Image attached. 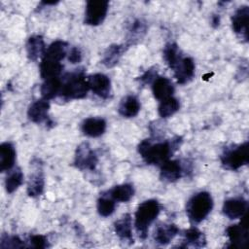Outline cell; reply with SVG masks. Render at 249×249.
<instances>
[{
    "label": "cell",
    "instance_id": "obj_15",
    "mask_svg": "<svg viewBox=\"0 0 249 249\" xmlns=\"http://www.w3.org/2000/svg\"><path fill=\"white\" fill-rule=\"evenodd\" d=\"M152 91L155 98L161 101L165 98L173 96L174 86L168 78L158 76L152 83Z\"/></svg>",
    "mask_w": 249,
    "mask_h": 249
},
{
    "label": "cell",
    "instance_id": "obj_9",
    "mask_svg": "<svg viewBox=\"0 0 249 249\" xmlns=\"http://www.w3.org/2000/svg\"><path fill=\"white\" fill-rule=\"evenodd\" d=\"M89 89L97 96L106 99L111 94V81L102 73H95L88 77Z\"/></svg>",
    "mask_w": 249,
    "mask_h": 249
},
{
    "label": "cell",
    "instance_id": "obj_37",
    "mask_svg": "<svg viewBox=\"0 0 249 249\" xmlns=\"http://www.w3.org/2000/svg\"><path fill=\"white\" fill-rule=\"evenodd\" d=\"M157 77V71H155L154 69H149L140 77V82L144 85L152 84Z\"/></svg>",
    "mask_w": 249,
    "mask_h": 249
},
{
    "label": "cell",
    "instance_id": "obj_16",
    "mask_svg": "<svg viewBox=\"0 0 249 249\" xmlns=\"http://www.w3.org/2000/svg\"><path fill=\"white\" fill-rule=\"evenodd\" d=\"M106 125V121L103 118L89 117L83 121L81 129L83 133L89 137H98L105 132Z\"/></svg>",
    "mask_w": 249,
    "mask_h": 249
},
{
    "label": "cell",
    "instance_id": "obj_35",
    "mask_svg": "<svg viewBox=\"0 0 249 249\" xmlns=\"http://www.w3.org/2000/svg\"><path fill=\"white\" fill-rule=\"evenodd\" d=\"M29 246L33 248H46L48 247V239L42 234H33L29 237Z\"/></svg>",
    "mask_w": 249,
    "mask_h": 249
},
{
    "label": "cell",
    "instance_id": "obj_21",
    "mask_svg": "<svg viewBox=\"0 0 249 249\" xmlns=\"http://www.w3.org/2000/svg\"><path fill=\"white\" fill-rule=\"evenodd\" d=\"M141 105L138 98L134 95H126L124 96L119 105L118 111L121 116L124 118H133L140 111Z\"/></svg>",
    "mask_w": 249,
    "mask_h": 249
},
{
    "label": "cell",
    "instance_id": "obj_12",
    "mask_svg": "<svg viewBox=\"0 0 249 249\" xmlns=\"http://www.w3.org/2000/svg\"><path fill=\"white\" fill-rule=\"evenodd\" d=\"M247 209L248 201L241 196L229 198L223 204L224 215L231 220L241 218L247 212Z\"/></svg>",
    "mask_w": 249,
    "mask_h": 249
},
{
    "label": "cell",
    "instance_id": "obj_2",
    "mask_svg": "<svg viewBox=\"0 0 249 249\" xmlns=\"http://www.w3.org/2000/svg\"><path fill=\"white\" fill-rule=\"evenodd\" d=\"M160 211V206L156 199H148L138 205L134 216V226L141 239L147 237L149 228L159 216Z\"/></svg>",
    "mask_w": 249,
    "mask_h": 249
},
{
    "label": "cell",
    "instance_id": "obj_18",
    "mask_svg": "<svg viewBox=\"0 0 249 249\" xmlns=\"http://www.w3.org/2000/svg\"><path fill=\"white\" fill-rule=\"evenodd\" d=\"M46 49L44 39L41 35L30 36L26 42L27 57L32 61H36L39 57H43Z\"/></svg>",
    "mask_w": 249,
    "mask_h": 249
},
{
    "label": "cell",
    "instance_id": "obj_31",
    "mask_svg": "<svg viewBox=\"0 0 249 249\" xmlns=\"http://www.w3.org/2000/svg\"><path fill=\"white\" fill-rule=\"evenodd\" d=\"M23 183V173L21 170L17 167L15 169H11L5 180V188L7 193L12 194Z\"/></svg>",
    "mask_w": 249,
    "mask_h": 249
},
{
    "label": "cell",
    "instance_id": "obj_7",
    "mask_svg": "<svg viewBox=\"0 0 249 249\" xmlns=\"http://www.w3.org/2000/svg\"><path fill=\"white\" fill-rule=\"evenodd\" d=\"M98 162L95 152L89 143H82L77 147L74 164L80 170H94Z\"/></svg>",
    "mask_w": 249,
    "mask_h": 249
},
{
    "label": "cell",
    "instance_id": "obj_27",
    "mask_svg": "<svg viewBox=\"0 0 249 249\" xmlns=\"http://www.w3.org/2000/svg\"><path fill=\"white\" fill-rule=\"evenodd\" d=\"M147 32V25L141 19H135L128 28L126 39L127 45H134L140 42Z\"/></svg>",
    "mask_w": 249,
    "mask_h": 249
},
{
    "label": "cell",
    "instance_id": "obj_30",
    "mask_svg": "<svg viewBox=\"0 0 249 249\" xmlns=\"http://www.w3.org/2000/svg\"><path fill=\"white\" fill-rule=\"evenodd\" d=\"M185 246L191 245L195 247H203L206 244V239L199 230L196 228H190L184 231Z\"/></svg>",
    "mask_w": 249,
    "mask_h": 249
},
{
    "label": "cell",
    "instance_id": "obj_32",
    "mask_svg": "<svg viewBox=\"0 0 249 249\" xmlns=\"http://www.w3.org/2000/svg\"><path fill=\"white\" fill-rule=\"evenodd\" d=\"M183 57V54L175 43H168L165 45L163 49V58L168 64V66L172 69L176 63Z\"/></svg>",
    "mask_w": 249,
    "mask_h": 249
},
{
    "label": "cell",
    "instance_id": "obj_1",
    "mask_svg": "<svg viewBox=\"0 0 249 249\" xmlns=\"http://www.w3.org/2000/svg\"><path fill=\"white\" fill-rule=\"evenodd\" d=\"M181 139L179 137L161 142H152L150 139L141 141L138 145V153L147 164L161 165L179 148Z\"/></svg>",
    "mask_w": 249,
    "mask_h": 249
},
{
    "label": "cell",
    "instance_id": "obj_26",
    "mask_svg": "<svg viewBox=\"0 0 249 249\" xmlns=\"http://www.w3.org/2000/svg\"><path fill=\"white\" fill-rule=\"evenodd\" d=\"M61 87L62 81L58 77L45 80L40 89L42 97L46 100H50L56 97L57 95H60Z\"/></svg>",
    "mask_w": 249,
    "mask_h": 249
},
{
    "label": "cell",
    "instance_id": "obj_29",
    "mask_svg": "<svg viewBox=\"0 0 249 249\" xmlns=\"http://www.w3.org/2000/svg\"><path fill=\"white\" fill-rule=\"evenodd\" d=\"M179 108H180V103L178 99L175 98L174 96H170L168 98H165L160 101L158 112L161 118L165 119L174 115L179 110Z\"/></svg>",
    "mask_w": 249,
    "mask_h": 249
},
{
    "label": "cell",
    "instance_id": "obj_22",
    "mask_svg": "<svg viewBox=\"0 0 249 249\" xmlns=\"http://www.w3.org/2000/svg\"><path fill=\"white\" fill-rule=\"evenodd\" d=\"M69 52L68 44L61 40H56L53 42L47 49L43 55L45 58H49L54 61H61Z\"/></svg>",
    "mask_w": 249,
    "mask_h": 249
},
{
    "label": "cell",
    "instance_id": "obj_8",
    "mask_svg": "<svg viewBox=\"0 0 249 249\" xmlns=\"http://www.w3.org/2000/svg\"><path fill=\"white\" fill-rule=\"evenodd\" d=\"M240 224L231 225L227 228L226 233L230 240V247H242L248 240V216L245 213Z\"/></svg>",
    "mask_w": 249,
    "mask_h": 249
},
{
    "label": "cell",
    "instance_id": "obj_11",
    "mask_svg": "<svg viewBox=\"0 0 249 249\" xmlns=\"http://www.w3.org/2000/svg\"><path fill=\"white\" fill-rule=\"evenodd\" d=\"M248 19H249V7H239L231 17V27L234 33L241 36L246 42L248 41Z\"/></svg>",
    "mask_w": 249,
    "mask_h": 249
},
{
    "label": "cell",
    "instance_id": "obj_24",
    "mask_svg": "<svg viewBox=\"0 0 249 249\" xmlns=\"http://www.w3.org/2000/svg\"><path fill=\"white\" fill-rule=\"evenodd\" d=\"M107 194L118 202H127L134 196V188L131 184H121L113 187Z\"/></svg>",
    "mask_w": 249,
    "mask_h": 249
},
{
    "label": "cell",
    "instance_id": "obj_14",
    "mask_svg": "<svg viewBox=\"0 0 249 249\" xmlns=\"http://www.w3.org/2000/svg\"><path fill=\"white\" fill-rule=\"evenodd\" d=\"M49 109H50L49 100H46L44 98L38 99L29 106L27 110V117L31 122L35 124H41L43 122H46L49 119L48 117Z\"/></svg>",
    "mask_w": 249,
    "mask_h": 249
},
{
    "label": "cell",
    "instance_id": "obj_23",
    "mask_svg": "<svg viewBox=\"0 0 249 249\" xmlns=\"http://www.w3.org/2000/svg\"><path fill=\"white\" fill-rule=\"evenodd\" d=\"M63 69V65L59 61L42 57L40 63V75L44 80L56 78Z\"/></svg>",
    "mask_w": 249,
    "mask_h": 249
},
{
    "label": "cell",
    "instance_id": "obj_5",
    "mask_svg": "<svg viewBox=\"0 0 249 249\" xmlns=\"http://www.w3.org/2000/svg\"><path fill=\"white\" fill-rule=\"evenodd\" d=\"M249 161V143L244 142L240 145L226 148L221 155L222 164L231 170H237Z\"/></svg>",
    "mask_w": 249,
    "mask_h": 249
},
{
    "label": "cell",
    "instance_id": "obj_36",
    "mask_svg": "<svg viewBox=\"0 0 249 249\" xmlns=\"http://www.w3.org/2000/svg\"><path fill=\"white\" fill-rule=\"evenodd\" d=\"M68 60L71 63H79L82 60V53L81 50L77 47H73L68 52Z\"/></svg>",
    "mask_w": 249,
    "mask_h": 249
},
{
    "label": "cell",
    "instance_id": "obj_25",
    "mask_svg": "<svg viewBox=\"0 0 249 249\" xmlns=\"http://www.w3.org/2000/svg\"><path fill=\"white\" fill-rule=\"evenodd\" d=\"M124 51L125 48L124 45L114 44L109 46L103 53V57L101 60L102 64L108 68L114 67L120 61Z\"/></svg>",
    "mask_w": 249,
    "mask_h": 249
},
{
    "label": "cell",
    "instance_id": "obj_3",
    "mask_svg": "<svg viewBox=\"0 0 249 249\" xmlns=\"http://www.w3.org/2000/svg\"><path fill=\"white\" fill-rule=\"evenodd\" d=\"M213 208V198L208 192H198L194 195L186 204V213L194 224L203 221Z\"/></svg>",
    "mask_w": 249,
    "mask_h": 249
},
{
    "label": "cell",
    "instance_id": "obj_6",
    "mask_svg": "<svg viewBox=\"0 0 249 249\" xmlns=\"http://www.w3.org/2000/svg\"><path fill=\"white\" fill-rule=\"evenodd\" d=\"M109 9L106 0H89L87 2L85 11V24L96 26L103 22Z\"/></svg>",
    "mask_w": 249,
    "mask_h": 249
},
{
    "label": "cell",
    "instance_id": "obj_10",
    "mask_svg": "<svg viewBox=\"0 0 249 249\" xmlns=\"http://www.w3.org/2000/svg\"><path fill=\"white\" fill-rule=\"evenodd\" d=\"M195 61L192 57L183 56L176 65L172 68L174 76L180 85H185L189 83L195 76Z\"/></svg>",
    "mask_w": 249,
    "mask_h": 249
},
{
    "label": "cell",
    "instance_id": "obj_28",
    "mask_svg": "<svg viewBox=\"0 0 249 249\" xmlns=\"http://www.w3.org/2000/svg\"><path fill=\"white\" fill-rule=\"evenodd\" d=\"M45 180L42 170H37L33 172L28 180L27 183V194L28 196L35 197L40 196L44 191Z\"/></svg>",
    "mask_w": 249,
    "mask_h": 249
},
{
    "label": "cell",
    "instance_id": "obj_19",
    "mask_svg": "<svg viewBox=\"0 0 249 249\" xmlns=\"http://www.w3.org/2000/svg\"><path fill=\"white\" fill-rule=\"evenodd\" d=\"M114 229L116 234L122 239L125 241H129L133 243L132 237V220L131 216L126 213L119 220H117L114 224Z\"/></svg>",
    "mask_w": 249,
    "mask_h": 249
},
{
    "label": "cell",
    "instance_id": "obj_17",
    "mask_svg": "<svg viewBox=\"0 0 249 249\" xmlns=\"http://www.w3.org/2000/svg\"><path fill=\"white\" fill-rule=\"evenodd\" d=\"M16 149L10 142H4L0 145V170L2 172L10 171L16 162Z\"/></svg>",
    "mask_w": 249,
    "mask_h": 249
},
{
    "label": "cell",
    "instance_id": "obj_20",
    "mask_svg": "<svg viewBox=\"0 0 249 249\" xmlns=\"http://www.w3.org/2000/svg\"><path fill=\"white\" fill-rule=\"evenodd\" d=\"M179 232V229L175 224H162L159 226L154 233L155 241L160 245L168 244Z\"/></svg>",
    "mask_w": 249,
    "mask_h": 249
},
{
    "label": "cell",
    "instance_id": "obj_33",
    "mask_svg": "<svg viewBox=\"0 0 249 249\" xmlns=\"http://www.w3.org/2000/svg\"><path fill=\"white\" fill-rule=\"evenodd\" d=\"M97 212L102 217H108L112 215L115 211L116 201L107 194L101 195V196L97 199Z\"/></svg>",
    "mask_w": 249,
    "mask_h": 249
},
{
    "label": "cell",
    "instance_id": "obj_13",
    "mask_svg": "<svg viewBox=\"0 0 249 249\" xmlns=\"http://www.w3.org/2000/svg\"><path fill=\"white\" fill-rule=\"evenodd\" d=\"M184 167L178 160H168L160 165V177L164 182H175L182 177Z\"/></svg>",
    "mask_w": 249,
    "mask_h": 249
},
{
    "label": "cell",
    "instance_id": "obj_4",
    "mask_svg": "<svg viewBox=\"0 0 249 249\" xmlns=\"http://www.w3.org/2000/svg\"><path fill=\"white\" fill-rule=\"evenodd\" d=\"M89 89L88 78L83 71L68 73L62 79L60 96L65 99H81L87 96Z\"/></svg>",
    "mask_w": 249,
    "mask_h": 249
},
{
    "label": "cell",
    "instance_id": "obj_34",
    "mask_svg": "<svg viewBox=\"0 0 249 249\" xmlns=\"http://www.w3.org/2000/svg\"><path fill=\"white\" fill-rule=\"evenodd\" d=\"M25 246V243L17 235L2 234L1 236V248H20Z\"/></svg>",
    "mask_w": 249,
    "mask_h": 249
},
{
    "label": "cell",
    "instance_id": "obj_38",
    "mask_svg": "<svg viewBox=\"0 0 249 249\" xmlns=\"http://www.w3.org/2000/svg\"><path fill=\"white\" fill-rule=\"evenodd\" d=\"M211 22H212V25H213L214 27L218 26V25H219V23H220V18H219L218 16H213V17H212V20H211Z\"/></svg>",
    "mask_w": 249,
    "mask_h": 249
}]
</instances>
